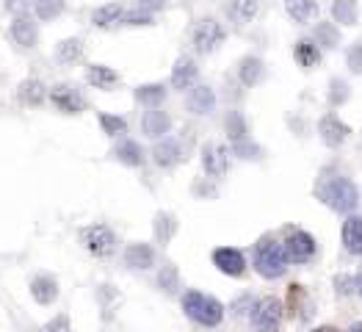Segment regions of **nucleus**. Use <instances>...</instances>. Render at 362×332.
<instances>
[{"label":"nucleus","instance_id":"f257e3e1","mask_svg":"<svg viewBox=\"0 0 362 332\" xmlns=\"http://www.w3.org/2000/svg\"><path fill=\"white\" fill-rule=\"evenodd\" d=\"M315 197L335 213H346L352 216L360 205V188L352 177L346 174H321L318 186H315Z\"/></svg>","mask_w":362,"mask_h":332},{"label":"nucleus","instance_id":"f03ea898","mask_svg":"<svg viewBox=\"0 0 362 332\" xmlns=\"http://www.w3.org/2000/svg\"><path fill=\"white\" fill-rule=\"evenodd\" d=\"M255 271L263 277V280H280L285 277L288 271V252L282 241H274V239H263L257 247H255Z\"/></svg>","mask_w":362,"mask_h":332},{"label":"nucleus","instance_id":"7ed1b4c3","mask_svg":"<svg viewBox=\"0 0 362 332\" xmlns=\"http://www.w3.org/2000/svg\"><path fill=\"white\" fill-rule=\"evenodd\" d=\"M183 310L191 322L202 324V327H218L221 319H224V305L202 294V291H186L183 294Z\"/></svg>","mask_w":362,"mask_h":332},{"label":"nucleus","instance_id":"20e7f679","mask_svg":"<svg viewBox=\"0 0 362 332\" xmlns=\"http://www.w3.org/2000/svg\"><path fill=\"white\" fill-rule=\"evenodd\" d=\"M224 39H227V31H224V25H221L218 20H213V17H202V20L194 25V31H191V45H194V50L202 53V56L216 53L218 47L224 45Z\"/></svg>","mask_w":362,"mask_h":332},{"label":"nucleus","instance_id":"39448f33","mask_svg":"<svg viewBox=\"0 0 362 332\" xmlns=\"http://www.w3.org/2000/svg\"><path fill=\"white\" fill-rule=\"evenodd\" d=\"M282 302L274 296H263L255 302V310L249 313V324L255 332H280L282 324Z\"/></svg>","mask_w":362,"mask_h":332},{"label":"nucleus","instance_id":"423d86ee","mask_svg":"<svg viewBox=\"0 0 362 332\" xmlns=\"http://www.w3.org/2000/svg\"><path fill=\"white\" fill-rule=\"evenodd\" d=\"M80 241L94 257H111L116 252V233L108 225H89L80 230Z\"/></svg>","mask_w":362,"mask_h":332},{"label":"nucleus","instance_id":"0eeeda50","mask_svg":"<svg viewBox=\"0 0 362 332\" xmlns=\"http://www.w3.org/2000/svg\"><path fill=\"white\" fill-rule=\"evenodd\" d=\"M318 136H321V142H324L329 150H340V147L349 142L352 128H349L335 111H326V114L318 119Z\"/></svg>","mask_w":362,"mask_h":332},{"label":"nucleus","instance_id":"6e6552de","mask_svg":"<svg viewBox=\"0 0 362 332\" xmlns=\"http://www.w3.org/2000/svg\"><path fill=\"white\" fill-rule=\"evenodd\" d=\"M282 244H285L290 263H310V260L315 257V252H318L315 239H312L307 230H290L288 239H285Z\"/></svg>","mask_w":362,"mask_h":332},{"label":"nucleus","instance_id":"1a4fd4ad","mask_svg":"<svg viewBox=\"0 0 362 332\" xmlns=\"http://www.w3.org/2000/svg\"><path fill=\"white\" fill-rule=\"evenodd\" d=\"M202 169L211 180H221L229 169V150L218 142H208L202 147Z\"/></svg>","mask_w":362,"mask_h":332},{"label":"nucleus","instance_id":"9d476101","mask_svg":"<svg viewBox=\"0 0 362 332\" xmlns=\"http://www.w3.org/2000/svg\"><path fill=\"white\" fill-rule=\"evenodd\" d=\"M213 266L227 277H243L246 274V257L235 247H218L213 249Z\"/></svg>","mask_w":362,"mask_h":332},{"label":"nucleus","instance_id":"9b49d317","mask_svg":"<svg viewBox=\"0 0 362 332\" xmlns=\"http://www.w3.org/2000/svg\"><path fill=\"white\" fill-rule=\"evenodd\" d=\"M216 91L211 89V86H205V83H197L191 91H188V97H186V108L194 114V116H211L213 111H216Z\"/></svg>","mask_w":362,"mask_h":332},{"label":"nucleus","instance_id":"f8f14e48","mask_svg":"<svg viewBox=\"0 0 362 332\" xmlns=\"http://www.w3.org/2000/svg\"><path fill=\"white\" fill-rule=\"evenodd\" d=\"M197 78H199V67H197V61L191 59V56H180L177 61H174V67H172V86L177 89V91H191L194 86H197Z\"/></svg>","mask_w":362,"mask_h":332},{"label":"nucleus","instance_id":"ddd939ff","mask_svg":"<svg viewBox=\"0 0 362 332\" xmlns=\"http://www.w3.org/2000/svg\"><path fill=\"white\" fill-rule=\"evenodd\" d=\"M8 33H11L14 45H17V47H22V50H31V47L36 45V36H39V31H36V22H33L28 14H17V17L11 20V28H8Z\"/></svg>","mask_w":362,"mask_h":332},{"label":"nucleus","instance_id":"4468645a","mask_svg":"<svg viewBox=\"0 0 362 332\" xmlns=\"http://www.w3.org/2000/svg\"><path fill=\"white\" fill-rule=\"evenodd\" d=\"M50 100H53V105L59 108V111H64V114H80L83 108H86V100H83V94L73 89V86H53V91H50Z\"/></svg>","mask_w":362,"mask_h":332},{"label":"nucleus","instance_id":"2eb2a0df","mask_svg":"<svg viewBox=\"0 0 362 332\" xmlns=\"http://www.w3.org/2000/svg\"><path fill=\"white\" fill-rule=\"evenodd\" d=\"M142 130H144L146 139H166V133L172 130V116L160 108H146L144 116H142Z\"/></svg>","mask_w":362,"mask_h":332},{"label":"nucleus","instance_id":"dca6fc26","mask_svg":"<svg viewBox=\"0 0 362 332\" xmlns=\"http://www.w3.org/2000/svg\"><path fill=\"white\" fill-rule=\"evenodd\" d=\"M152 161L160 166V169H172L183 161V144L172 136L160 139L155 147H152Z\"/></svg>","mask_w":362,"mask_h":332},{"label":"nucleus","instance_id":"f3484780","mask_svg":"<svg viewBox=\"0 0 362 332\" xmlns=\"http://www.w3.org/2000/svg\"><path fill=\"white\" fill-rule=\"evenodd\" d=\"M321 56H324V50L318 47V42H315L312 36H304V39H299V42L293 45V59H296V64H299L301 70L318 67V64H321Z\"/></svg>","mask_w":362,"mask_h":332},{"label":"nucleus","instance_id":"a211bd4d","mask_svg":"<svg viewBox=\"0 0 362 332\" xmlns=\"http://www.w3.org/2000/svg\"><path fill=\"white\" fill-rule=\"evenodd\" d=\"M340 239H343V249H346L349 255L362 257V216L360 213L346 216L343 230H340Z\"/></svg>","mask_w":362,"mask_h":332},{"label":"nucleus","instance_id":"6ab92c4d","mask_svg":"<svg viewBox=\"0 0 362 332\" xmlns=\"http://www.w3.org/2000/svg\"><path fill=\"white\" fill-rule=\"evenodd\" d=\"M263 78H266V64H263V59H257V56H243V59L238 61V81L243 83L246 89H255Z\"/></svg>","mask_w":362,"mask_h":332},{"label":"nucleus","instance_id":"aec40b11","mask_svg":"<svg viewBox=\"0 0 362 332\" xmlns=\"http://www.w3.org/2000/svg\"><path fill=\"white\" fill-rule=\"evenodd\" d=\"M125 6L119 3V0H114V3H105V6H100V8H94V14H91V22H94V28H116V25H122V20H125Z\"/></svg>","mask_w":362,"mask_h":332},{"label":"nucleus","instance_id":"412c9836","mask_svg":"<svg viewBox=\"0 0 362 332\" xmlns=\"http://www.w3.org/2000/svg\"><path fill=\"white\" fill-rule=\"evenodd\" d=\"M31 296L36 305H53L59 296V282L50 274H36L31 280Z\"/></svg>","mask_w":362,"mask_h":332},{"label":"nucleus","instance_id":"4be33fe9","mask_svg":"<svg viewBox=\"0 0 362 332\" xmlns=\"http://www.w3.org/2000/svg\"><path fill=\"white\" fill-rule=\"evenodd\" d=\"M125 266H128V269H136V271L152 269V266H155V249L149 247V244H142V241L130 244V247L125 249Z\"/></svg>","mask_w":362,"mask_h":332},{"label":"nucleus","instance_id":"5701e85b","mask_svg":"<svg viewBox=\"0 0 362 332\" xmlns=\"http://www.w3.org/2000/svg\"><path fill=\"white\" fill-rule=\"evenodd\" d=\"M312 39L318 42L321 50H335V47H340V28H338V22L318 20L315 28H312Z\"/></svg>","mask_w":362,"mask_h":332},{"label":"nucleus","instance_id":"b1692460","mask_svg":"<svg viewBox=\"0 0 362 332\" xmlns=\"http://www.w3.org/2000/svg\"><path fill=\"white\" fill-rule=\"evenodd\" d=\"M227 17L235 22V25H246L257 17L260 11V3L257 0H227Z\"/></svg>","mask_w":362,"mask_h":332},{"label":"nucleus","instance_id":"393cba45","mask_svg":"<svg viewBox=\"0 0 362 332\" xmlns=\"http://www.w3.org/2000/svg\"><path fill=\"white\" fill-rule=\"evenodd\" d=\"M285 11L296 25H310L318 17V0H285Z\"/></svg>","mask_w":362,"mask_h":332},{"label":"nucleus","instance_id":"a878e982","mask_svg":"<svg viewBox=\"0 0 362 332\" xmlns=\"http://www.w3.org/2000/svg\"><path fill=\"white\" fill-rule=\"evenodd\" d=\"M332 22L354 28L360 22V3L357 0H332Z\"/></svg>","mask_w":362,"mask_h":332},{"label":"nucleus","instance_id":"bb28decb","mask_svg":"<svg viewBox=\"0 0 362 332\" xmlns=\"http://www.w3.org/2000/svg\"><path fill=\"white\" fill-rule=\"evenodd\" d=\"M114 158L125 166H142L144 164V150L139 142L133 139H122L116 147H114Z\"/></svg>","mask_w":362,"mask_h":332},{"label":"nucleus","instance_id":"cd10ccee","mask_svg":"<svg viewBox=\"0 0 362 332\" xmlns=\"http://www.w3.org/2000/svg\"><path fill=\"white\" fill-rule=\"evenodd\" d=\"M86 81L94 89H114L119 83V75L111 70V67H103V64H91L86 70Z\"/></svg>","mask_w":362,"mask_h":332},{"label":"nucleus","instance_id":"c85d7f7f","mask_svg":"<svg viewBox=\"0 0 362 332\" xmlns=\"http://www.w3.org/2000/svg\"><path fill=\"white\" fill-rule=\"evenodd\" d=\"M224 130H227V136H229V144L249 139V125H246V119H243L241 111H227V116H224Z\"/></svg>","mask_w":362,"mask_h":332},{"label":"nucleus","instance_id":"c756f323","mask_svg":"<svg viewBox=\"0 0 362 332\" xmlns=\"http://www.w3.org/2000/svg\"><path fill=\"white\" fill-rule=\"evenodd\" d=\"M136 100L144 108H160V103L166 100V86L163 83H144L136 89Z\"/></svg>","mask_w":362,"mask_h":332},{"label":"nucleus","instance_id":"7c9ffc66","mask_svg":"<svg viewBox=\"0 0 362 332\" xmlns=\"http://www.w3.org/2000/svg\"><path fill=\"white\" fill-rule=\"evenodd\" d=\"M152 227H155V239H158V244H163V247H166V244L172 241V236L177 233V219H174L172 213L160 211V213L155 216Z\"/></svg>","mask_w":362,"mask_h":332},{"label":"nucleus","instance_id":"2f4dec72","mask_svg":"<svg viewBox=\"0 0 362 332\" xmlns=\"http://www.w3.org/2000/svg\"><path fill=\"white\" fill-rule=\"evenodd\" d=\"M80 56H83V42H80L77 36L61 39L59 47H56V61H59V64H75Z\"/></svg>","mask_w":362,"mask_h":332},{"label":"nucleus","instance_id":"473e14b6","mask_svg":"<svg viewBox=\"0 0 362 332\" xmlns=\"http://www.w3.org/2000/svg\"><path fill=\"white\" fill-rule=\"evenodd\" d=\"M20 100L22 103H28V105H39L42 100H45V83L39 81V78H28V81L20 83Z\"/></svg>","mask_w":362,"mask_h":332},{"label":"nucleus","instance_id":"72a5a7b5","mask_svg":"<svg viewBox=\"0 0 362 332\" xmlns=\"http://www.w3.org/2000/svg\"><path fill=\"white\" fill-rule=\"evenodd\" d=\"M349 97H352V86H349L346 78H332V81H329V91H326V103H329V108L343 105Z\"/></svg>","mask_w":362,"mask_h":332},{"label":"nucleus","instance_id":"f704fd0d","mask_svg":"<svg viewBox=\"0 0 362 332\" xmlns=\"http://www.w3.org/2000/svg\"><path fill=\"white\" fill-rule=\"evenodd\" d=\"M64 8H67L64 0H36V3H33V11H36V17H39L42 22H50V20L61 17Z\"/></svg>","mask_w":362,"mask_h":332},{"label":"nucleus","instance_id":"c9c22d12","mask_svg":"<svg viewBox=\"0 0 362 332\" xmlns=\"http://www.w3.org/2000/svg\"><path fill=\"white\" fill-rule=\"evenodd\" d=\"M232 156L243 158V161H263V147L255 144L252 139H243V142H235L232 144Z\"/></svg>","mask_w":362,"mask_h":332},{"label":"nucleus","instance_id":"e433bc0d","mask_svg":"<svg viewBox=\"0 0 362 332\" xmlns=\"http://www.w3.org/2000/svg\"><path fill=\"white\" fill-rule=\"evenodd\" d=\"M158 288L166 291V294H174V291L180 288V274H177V269H174L172 263H166V266L158 271Z\"/></svg>","mask_w":362,"mask_h":332},{"label":"nucleus","instance_id":"4c0bfd02","mask_svg":"<svg viewBox=\"0 0 362 332\" xmlns=\"http://www.w3.org/2000/svg\"><path fill=\"white\" fill-rule=\"evenodd\" d=\"M100 128L108 136H122V133H128V119L125 116H114V114H100Z\"/></svg>","mask_w":362,"mask_h":332},{"label":"nucleus","instance_id":"58836bf2","mask_svg":"<svg viewBox=\"0 0 362 332\" xmlns=\"http://www.w3.org/2000/svg\"><path fill=\"white\" fill-rule=\"evenodd\" d=\"M152 22H155V14L142 8V6L128 8V11H125V20H122V25H152Z\"/></svg>","mask_w":362,"mask_h":332},{"label":"nucleus","instance_id":"ea45409f","mask_svg":"<svg viewBox=\"0 0 362 332\" xmlns=\"http://www.w3.org/2000/svg\"><path fill=\"white\" fill-rule=\"evenodd\" d=\"M346 67L352 75H362V39H357L349 50H346Z\"/></svg>","mask_w":362,"mask_h":332},{"label":"nucleus","instance_id":"a19ab883","mask_svg":"<svg viewBox=\"0 0 362 332\" xmlns=\"http://www.w3.org/2000/svg\"><path fill=\"white\" fill-rule=\"evenodd\" d=\"M290 308H293V313H296V308L299 310H304V319L310 316V299H307V294H304V288L301 285H290Z\"/></svg>","mask_w":362,"mask_h":332},{"label":"nucleus","instance_id":"79ce46f5","mask_svg":"<svg viewBox=\"0 0 362 332\" xmlns=\"http://www.w3.org/2000/svg\"><path fill=\"white\" fill-rule=\"evenodd\" d=\"M335 288H338V294H343V296L354 294V274H340V277H335Z\"/></svg>","mask_w":362,"mask_h":332},{"label":"nucleus","instance_id":"37998d69","mask_svg":"<svg viewBox=\"0 0 362 332\" xmlns=\"http://www.w3.org/2000/svg\"><path fill=\"white\" fill-rule=\"evenodd\" d=\"M255 302H257V299H252V296H241V299H235V305H232V313H235V316L252 313V310H255Z\"/></svg>","mask_w":362,"mask_h":332},{"label":"nucleus","instance_id":"c03bdc74","mask_svg":"<svg viewBox=\"0 0 362 332\" xmlns=\"http://www.w3.org/2000/svg\"><path fill=\"white\" fill-rule=\"evenodd\" d=\"M45 332H73V327H70V319H67V316H56V319L45 327Z\"/></svg>","mask_w":362,"mask_h":332},{"label":"nucleus","instance_id":"a18cd8bd","mask_svg":"<svg viewBox=\"0 0 362 332\" xmlns=\"http://www.w3.org/2000/svg\"><path fill=\"white\" fill-rule=\"evenodd\" d=\"M139 6L142 8H146V11H160V8H166V0H139Z\"/></svg>","mask_w":362,"mask_h":332},{"label":"nucleus","instance_id":"49530a36","mask_svg":"<svg viewBox=\"0 0 362 332\" xmlns=\"http://www.w3.org/2000/svg\"><path fill=\"white\" fill-rule=\"evenodd\" d=\"M25 3H28V0H6V8H8V11H20Z\"/></svg>","mask_w":362,"mask_h":332},{"label":"nucleus","instance_id":"de8ad7c7","mask_svg":"<svg viewBox=\"0 0 362 332\" xmlns=\"http://www.w3.org/2000/svg\"><path fill=\"white\" fill-rule=\"evenodd\" d=\"M354 294H357V296H362V269L357 271V274H354Z\"/></svg>","mask_w":362,"mask_h":332},{"label":"nucleus","instance_id":"09e8293b","mask_svg":"<svg viewBox=\"0 0 362 332\" xmlns=\"http://www.w3.org/2000/svg\"><path fill=\"white\" fill-rule=\"evenodd\" d=\"M315 332H338V330H332V327H321V330H315Z\"/></svg>","mask_w":362,"mask_h":332}]
</instances>
